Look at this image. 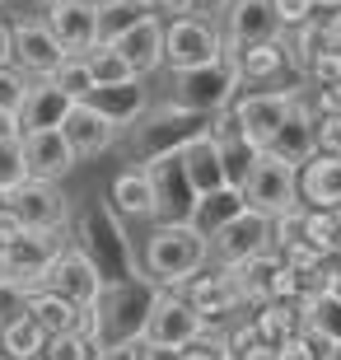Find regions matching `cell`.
Wrapping results in <instances>:
<instances>
[{"instance_id":"obj_1","label":"cell","mask_w":341,"mask_h":360,"mask_svg":"<svg viewBox=\"0 0 341 360\" xmlns=\"http://www.w3.org/2000/svg\"><path fill=\"white\" fill-rule=\"evenodd\" d=\"M70 234H75V248L98 267L103 281H136V276H145L141 253H136L131 239H127V220H122L103 197L79 201L75 220H70Z\"/></svg>"},{"instance_id":"obj_2","label":"cell","mask_w":341,"mask_h":360,"mask_svg":"<svg viewBox=\"0 0 341 360\" xmlns=\"http://www.w3.org/2000/svg\"><path fill=\"white\" fill-rule=\"evenodd\" d=\"M159 285L150 276H136V281H108L103 295L94 300V342L103 351H117V347H141L145 337V323L159 304Z\"/></svg>"},{"instance_id":"obj_3","label":"cell","mask_w":341,"mask_h":360,"mask_svg":"<svg viewBox=\"0 0 341 360\" xmlns=\"http://www.w3.org/2000/svg\"><path fill=\"white\" fill-rule=\"evenodd\" d=\"M141 267L159 290L178 295L197 271L210 267V239L197 225H155L141 248Z\"/></svg>"},{"instance_id":"obj_4","label":"cell","mask_w":341,"mask_h":360,"mask_svg":"<svg viewBox=\"0 0 341 360\" xmlns=\"http://www.w3.org/2000/svg\"><path fill=\"white\" fill-rule=\"evenodd\" d=\"M206 131H210V117L187 112V108H178L169 98V103H150V112L127 131V150H131V160L141 164V169H150V164H159V160L183 155V150Z\"/></svg>"},{"instance_id":"obj_5","label":"cell","mask_w":341,"mask_h":360,"mask_svg":"<svg viewBox=\"0 0 341 360\" xmlns=\"http://www.w3.org/2000/svg\"><path fill=\"white\" fill-rule=\"evenodd\" d=\"M238 94H243V80H238L234 56H220L197 70H169V98L187 112H201V117L229 112Z\"/></svg>"},{"instance_id":"obj_6","label":"cell","mask_w":341,"mask_h":360,"mask_svg":"<svg viewBox=\"0 0 341 360\" xmlns=\"http://www.w3.org/2000/svg\"><path fill=\"white\" fill-rule=\"evenodd\" d=\"M243 201H248V211L257 215H285L300 206V169L295 164H285L281 155H271V150H262L257 155V164L248 169V178H243Z\"/></svg>"},{"instance_id":"obj_7","label":"cell","mask_w":341,"mask_h":360,"mask_svg":"<svg viewBox=\"0 0 341 360\" xmlns=\"http://www.w3.org/2000/svg\"><path fill=\"white\" fill-rule=\"evenodd\" d=\"M224 56V33L220 24L197 19V14H178L164 24V66L169 70H197Z\"/></svg>"},{"instance_id":"obj_8","label":"cell","mask_w":341,"mask_h":360,"mask_svg":"<svg viewBox=\"0 0 341 360\" xmlns=\"http://www.w3.org/2000/svg\"><path fill=\"white\" fill-rule=\"evenodd\" d=\"M295 103H300V89H243L229 112H234L238 131L248 136L257 150H266L276 141V131L290 122Z\"/></svg>"},{"instance_id":"obj_9","label":"cell","mask_w":341,"mask_h":360,"mask_svg":"<svg viewBox=\"0 0 341 360\" xmlns=\"http://www.w3.org/2000/svg\"><path fill=\"white\" fill-rule=\"evenodd\" d=\"M66 253V234H38V229H24L14 243L0 248V276L19 281L28 290H42L47 271L56 267V257Z\"/></svg>"},{"instance_id":"obj_10","label":"cell","mask_w":341,"mask_h":360,"mask_svg":"<svg viewBox=\"0 0 341 360\" xmlns=\"http://www.w3.org/2000/svg\"><path fill=\"white\" fill-rule=\"evenodd\" d=\"M145 174H150V187H155V225H192V220H197L201 192L192 187V178H187L183 155L150 164Z\"/></svg>"},{"instance_id":"obj_11","label":"cell","mask_w":341,"mask_h":360,"mask_svg":"<svg viewBox=\"0 0 341 360\" xmlns=\"http://www.w3.org/2000/svg\"><path fill=\"white\" fill-rule=\"evenodd\" d=\"M210 333V323L201 319L197 309L187 304L183 295H159V304L155 314H150V323H145V337H141V347H164V351H187V347H197L201 337Z\"/></svg>"},{"instance_id":"obj_12","label":"cell","mask_w":341,"mask_h":360,"mask_svg":"<svg viewBox=\"0 0 341 360\" xmlns=\"http://www.w3.org/2000/svg\"><path fill=\"white\" fill-rule=\"evenodd\" d=\"M10 42H14V66L24 70L28 80H47L61 61H66V47L56 42L52 24L42 14H19L10 19Z\"/></svg>"},{"instance_id":"obj_13","label":"cell","mask_w":341,"mask_h":360,"mask_svg":"<svg viewBox=\"0 0 341 360\" xmlns=\"http://www.w3.org/2000/svg\"><path fill=\"white\" fill-rule=\"evenodd\" d=\"M271 248V215H257V211H243L238 220L220 229V234H210V267H224L234 271L243 262H252L257 253Z\"/></svg>"},{"instance_id":"obj_14","label":"cell","mask_w":341,"mask_h":360,"mask_svg":"<svg viewBox=\"0 0 341 360\" xmlns=\"http://www.w3.org/2000/svg\"><path fill=\"white\" fill-rule=\"evenodd\" d=\"M10 206L19 211L28 229H38V234H66L75 211H70V197L61 192V183H38V178H28L19 192H10Z\"/></svg>"},{"instance_id":"obj_15","label":"cell","mask_w":341,"mask_h":360,"mask_svg":"<svg viewBox=\"0 0 341 360\" xmlns=\"http://www.w3.org/2000/svg\"><path fill=\"white\" fill-rule=\"evenodd\" d=\"M178 295H183L187 304L197 309V314L210 323V328H224V319H229V314L248 309V300H243V290H238V281L229 276L224 267H206V271H197V276L187 281Z\"/></svg>"},{"instance_id":"obj_16","label":"cell","mask_w":341,"mask_h":360,"mask_svg":"<svg viewBox=\"0 0 341 360\" xmlns=\"http://www.w3.org/2000/svg\"><path fill=\"white\" fill-rule=\"evenodd\" d=\"M224 56L243 52V47H257V42H281L285 28L276 19L271 0H234L229 14H224Z\"/></svg>"},{"instance_id":"obj_17","label":"cell","mask_w":341,"mask_h":360,"mask_svg":"<svg viewBox=\"0 0 341 360\" xmlns=\"http://www.w3.org/2000/svg\"><path fill=\"white\" fill-rule=\"evenodd\" d=\"M42 19L52 24L66 56H89L98 47V0H61V5H47Z\"/></svg>"},{"instance_id":"obj_18","label":"cell","mask_w":341,"mask_h":360,"mask_svg":"<svg viewBox=\"0 0 341 360\" xmlns=\"http://www.w3.org/2000/svg\"><path fill=\"white\" fill-rule=\"evenodd\" d=\"M103 285L108 281L98 276V267H94L89 257L79 253L75 243H66V253L56 257V267L47 271V281H42V290H56V295H66L75 309H84V304H94L98 295H103Z\"/></svg>"},{"instance_id":"obj_19","label":"cell","mask_w":341,"mask_h":360,"mask_svg":"<svg viewBox=\"0 0 341 360\" xmlns=\"http://www.w3.org/2000/svg\"><path fill=\"white\" fill-rule=\"evenodd\" d=\"M70 108H75V98H70L66 89L56 80H33V89H28V103L24 112H19V136H33V131H61L70 117Z\"/></svg>"},{"instance_id":"obj_20","label":"cell","mask_w":341,"mask_h":360,"mask_svg":"<svg viewBox=\"0 0 341 360\" xmlns=\"http://www.w3.org/2000/svg\"><path fill=\"white\" fill-rule=\"evenodd\" d=\"M61 136L70 141V150H75L79 160H98V155H108V150L117 146L122 131L98 112V108L75 103V108H70V117H66V127H61Z\"/></svg>"},{"instance_id":"obj_21","label":"cell","mask_w":341,"mask_h":360,"mask_svg":"<svg viewBox=\"0 0 341 360\" xmlns=\"http://www.w3.org/2000/svg\"><path fill=\"white\" fill-rule=\"evenodd\" d=\"M24 155H28V178H38V183H61V178L79 164V155L70 150V141L61 131L24 136Z\"/></svg>"},{"instance_id":"obj_22","label":"cell","mask_w":341,"mask_h":360,"mask_svg":"<svg viewBox=\"0 0 341 360\" xmlns=\"http://www.w3.org/2000/svg\"><path fill=\"white\" fill-rule=\"evenodd\" d=\"M271 155H281L285 164H295V169H304V164L318 155V117H314V108H309V98L300 94V103H295V112H290V122L276 131Z\"/></svg>"},{"instance_id":"obj_23","label":"cell","mask_w":341,"mask_h":360,"mask_svg":"<svg viewBox=\"0 0 341 360\" xmlns=\"http://www.w3.org/2000/svg\"><path fill=\"white\" fill-rule=\"evenodd\" d=\"M89 108H98L117 131H131L136 122L150 112V89H145V80H127V84H108V89H94L89 98H84Z\"/></svg>"},{"instance_id":"obj_24","label":"cell","mask_w":341,"mask_h":360,"mask_svg":"<svg viewBox=\"0 0 341 360\" xmlns=\"http://www.w3.org/2000/svg\"><path fill=\"white\" fill-rule=\"evenodd\" d=\"M300 201L314 211H341V155H323L300 169Z\"/></svg>"},{"instance_id":"obj_25","label":"cell","mask_w":341,"mask_h":360,"mask_svg":"<svg viewBox=\"0 0 341 360\" xmlns=\"http://www.w3.org/2000/svg\"><path fill=\"white\" fill-rule=\"evenodd\" d=\"M108 206L122 215V220H155V187H150V174L141 164L136 169H122L108 187Z\"/></svg>"},{"instance_id":"obj_26","label":"cell","mask_w":341,"mask_h":360,"mask_svg":"<svg viewBox=\"0 0 341 360\" xmlns=\"http://www.w3.org/2000/svg\"><path fill=\"white\" fill-rule=\"evenodd\" d=\"M112 47L131 61V70L141 75V80H150V75L164 66V19H159V14H150L145 24H136L131 33H127L122 42H112Z\"/></svg>"},{"instance_id":"obj_27","label":"cell","mask_w":341,"mask_h":360,"mask_svg":"<svg viewBox=\"0 0 341 360\" xmlns=\"http://www.w3.org/2000/svg\"><path fill=\"white\" fill-rule=\"evenodd\" d=\"M183 164H187V178H192V187H197L201 197H206V192H220V187H229L220 141H215L210 131H206V136H197V141L183 150Z\"/></svg>"},{"instance_id":"obj_28","label":"cell","mask_w":341,"mask_h":360,"mask_svg":"<svg viewBox=\"0 0 341 360\" xmlns=\"http://www.w3.org/2000/svg\"><path fill=\"white\" fill-rule=\"evenodd\" d=\"M234 66H238L243 89H262V84H271V80L285 75L290 61H285V47H281V42H257V47L234 52Z\"/></svg>"},{"instance_id":"obj_29","label":"cell","mask_w":341,"mask_h":360,"mask_svg":"<svg viewBox=\"0 0 341 360\" xmlns=\"http://www.w3.org/2000/svg\"><path fill=\"white\" fill-rule=\"evenodd\" d=\"M150 14H155L150 0H98V42H103V47L122 42L136 24H145Z\"/></svg>"},{"instance_id":"obj_30","label":"cell","mask_w":341,"mask_h":360,"mask_svg":"<svg viewBox=\"0 0 341 360\" xmlns=\"http://www.w3.org/2000/svg\"><path fill=\"white\" fill-rule=\"evenodd\" d=\"M248 211V201H243V187H220V192H206V197H201V206H197V220H192V225L201 229V234H220L224 225H229V220H238V215Z\"/></svg>"},{"instance_id":"obj_31","label":"cell","mask_w":341,"mask_h":360,"mask_svg":"<svg viewBox=\"0 0 341 360\" xmlns=\"http://www.w3.org/2000/svg\"><path fill=\"white\" fill-rule=\"evenodd\" d=\"M252 328H257V342H266V347H285L290 337L304 328V309L271 300V304L252 309Z\"/></svg>"},{"instance_id":"obj_32","label":"cell","mask_w":341,"mask_h":360,"mask_svg":"<svg viewBox=\"0 0 341 360\" xmlns=\"http://www.w3.org/2000/svg\"><path fill=\"white\" fill-rule=\"evenodd\" d=\"M75 314H79V309L70 304L66 295H56V290H33V300H28V319L38 323L47 337L75 333Z\"/></svg>"},{"instance_id":"obj_33","label":"cell","mask_w":341,"mask_h":360,"mask_svg":"<svg viewBox=\"0 0 341 360\" xmlns=\"http://www.w3.org/2000/svg\"><path fill=\"white\" fill-rule=\"evenodd\" d=\"M304 333L318 337L323 347H337L341 342V295L337 290H323L304 304Z\"/></svg>"},{"instance_id":"obj_34","label":"cell","mask_w":341,"mask_h":360,"mask_svg":"<svg viewBox=\"0 0 341 360\" xmlns=\"http://www.w3.org/2000/svg\"><path fill=\"white\" fill-rule=\"evenodd\" d=\"M42 351H47V333L28 314L0 328V360H42Z\"/></svg>"},{"instance_id":"obj_35","label":"cell","mask_w":341,"mask_h":360,"mask_svg":"<svg viewBox=\"0 0 341 360\" xmlns=\"http://www.w3.org/2000/svg\"><path fill=\"white\" fill-rule=\"evenodd\" d=\"M84 61H89L94 89H108V84H127V80H141V75L131 70V61H127V56H122L117 47H103V42H98V47H94V52L84 56Z\"/></svg>"},{"instance_id":"obj_36","label":"cell","mask_w":341,"mask_h":360,"mask_svg":"<svg viewBox=\"0 0 341 360\" xmlns=\"http://www.w3.org/2000/svg\"><path fill=\"white\" fill-rule=\"evenodd\" d=\"M28 183V155H24V136L0 141V192H19Z\"/></svg>"},{"instance_id":"obj_37","label":"cell","mask_w":341,"mask_h":360,"mask_svg":"<svg viewBox=\"0 0 341 360\" xmlns=\"http://www.w3.org/2000/svg\"><path fill=\"white\" fill-rule=\"evenodd\" d=\"M98 356H103V347H98L94 337H84V333L47 337V351H42V360H98Z\"/></svg>"},{"instance_id":"obj_38","label":"cell","mask_w":341,"mask_h":360,"mask_svg":"<svg viewBox=\"0 0 341 360\" xmlns=\"http://www.w3.org/2000/svg\"><path fill=\"white\" fill-rule=\"evenodd\" d=\"M47 80H56L61 89L70 94V98H75V103H84V98L94 94V75H89V61H84V56H66V61H61Z\"/></svg>"},{"instance_id":"obj_39","label":"cell","mask_w":341,"mask_h":360,"mask_svg":"<svg viewBox=\"0 0 341 360\" xmlns=\"http://www.w3.org/2000/svg\"><path fill=\"white\" fill-rule=\"evenodd\" d=\"M28 89H33V80H28L19 66H0V108L5 112H24V103H28Z\"/></svg>"},{"instance_id":"obj_40","label":"cell","mask_w":341,"mask_h":360,"mask_svg":"<svg viewBox=\"0 0 341 360\" xmlns=\"http://www.w3.org/2000/svg\"><path fill=\"white\" fill-rule=\"evenodd\" d=\"M28 300H33V290H28V285H19V281H10V276H0V328H5V323H14V319H24V314H28Z\"/></svg>"},{"instance_id":"obj_41","label":"cell","mask_w":341,"mask_h":360,"mask_svg":"<svg viewBox=\"0 0 341 360\" xmlns=\"http://www.w3.org/2000/svg\"><path fill=\"white\" fill-rule=\"evenodd\" d=\"M271 10H276V19H281L285 33H295V28H304V24H314V19H318L314 0H271Z\"/></svg>"},{"instance_id":"obj_42","label":"cell","mask_w":341,"mask_h":360,"mask_svg":"<svg viewBox=\"0 0 341 360\" xmlns=\"http://www.w3.org/2000/svg\"><path fill=\"white\" fill-rule=\"evenodd\" d=\"M304 84H341V52L337 47L314 56V66L304 70Z\"/></svg>"},{"instance_id":"obj_43","label":"cell","mask_w":341,"mask_h":360,"mask_svg":"<svg viewBox=\"0 0 341 360\" xmlns=\"http://www.w3.org/2000/svg\"><path fill=\"white\" fill-rule=\"evenodd\" d=\"M314 117H341V84H309L304 89Z\"/></svg>"},{"instance_id":"obj_44","label":"cell","mask_w":341,"mask_h":360,"mask_svg":"<svg viewBox=\"0 0 341 360\" xmlns=\"http://www.w3.org/2000/svg\"><path fill=\"white\" fill-rule=\"evenodd\" d=\"M318 150L341 155V117H318Z\"/></svg>"},{"instance_id":"obj_45","label":"cell","mask_w":341,"mask_h":360,"mask_svg":"<svg viewBox=\"0 0 341 360\" xmlns=\"http://www.w3.org/2000/svg\"><path fill=\"white\" fill-rule=\"evenodd\" d=\"M24 229H28V225L19 220V211H14V206H0V248H5V243H14Z\"/></svg>"},{"instance_id":"obj_46","label":"cell","mask_w":341,"mask_h":360,"mask_svg":"<svg viewBox=\"0 0 341 360\" xmlns=\"http://www.w3.org/2000/svg\"><path fill=\"white\" fill-rule=\"evenodd\" d=\"M229 5H234V0H192V14H197V19H210V24H220L224 14H229Z\"/></svg>"},{"instance_id":"obj_47","label":"cell","mask_w":341,"mask_h":360,"mask_svg":"<svg viewBox=\"0 0 341 360\" xmlns=\"http://www.w3.org/2000/svg\"><path fill=\"white\" fill-rule=\"evenodd\" d=\"M0 66H14V42H10V19L0 14Z\"/></svg>"},{"instance_id":"obj_48","label":"cell","mask_w":341,"mask_h":360,"mask_svg":"<svg viewBox=\"0 0 341 360\" xmlns=\"http://www.w3.org/2000/svg\"><path fill=\"white\" fill-rule=\"evenodd\" d=\"M159 14H169V19H178V14H192V0H150Z\"/></svg>"},{"instance_id":"obj_49","label":"cell","mask_w":341,"mask_h":360,"mask_svg":"<svg viewBox=\"0 0 341 360\" xmlns=\"http://www.w3.org/2000/svg\"><path fill=\"white\" fill-rule=\"evenodd\" d=\"M234 360H276V347H266V342H252V347L238 351Z\"/></svg>"},{"instance_id":"obj_50","label":"cell","mask_w":341,"mask_h":360,"mask_svg":"<svg viewBox=\"0 0 341 360\" xmlns=\"http://www.w3.org/2000/svg\"><path fill=\"white\" fill-rule=\"evenodd\" d=\"M14 136H19V117L0 108V141H14Z\"/></svg>"},{"instance_id":"obj_51","label":"cell","mask_w":341,"mask_h":360,"mask_svg":"<svg viewBox=\"0 0 341 360\" xmlns=\"http://www.w3.org/2000/svg\"><path fill=\"white\" fill-rule=\"evenodd\" d=\"M136 356H141V360H178L183 351H164V347H136Z\"/></svg>"},{"instance_id":"obj_52","label":"cell","mask_w":341,"mask_h":360,"mask_svg":"<svg viewBox=\"0 0 341 360\" xmlns=\"http://www.w3.org/2000/svg\"><path fill=\"white\" fill-rule=\"evenodd\" d=\"M98 360H141V356H136V347H117V351H103Z\"/></svg>"},{"instance_id":"obj_53","label":"cell","mask_w":341,"mask_h":360,"mask_svg":"<svg viewBox=\"0 0 341 360\" xmlns=\"http://www.w3.org/2000/svg\"><path fill=\"white\" fill-rule=\"evenodd\" d=\"M328 24H332V47H337V52H341V14H332Z\"/></svg>"},{"instance_id":"obj_54","label":"cell","mask_w":341,"mask_h":360,"mask_svg":"<svg viewBox=\"0 0 341 360\" xmlns=\"http://www.w3.org/2000/svg\"><path fill=\"white\" fill-rule=\"evenodd\" d=\"M318 10H328V14H341V0H314Z\"/></svg>"},{"instance_id":"obj_55","label":"cell","mask_w":341,"mask_h":360,"mask_svg":"<svg viewBox=\"0 0 341 360\" xmlns=\"http://www.w3.org/2000/svg\"><path fill=\"white\" fill-rule=\"evenodd\" d=\"M323 360H341V342H337V347H328V351H323Z\"/></svg>"},{"instance_id":"obj_56","label":"cell","mask_w":341,"mask_h":360,"mask_svg":"<svg viewBox=\"0 0 341 360\" xmlns=\"http://www.w3.org/2000/svg\"><path fill=\"white\" fill-rule=\"evenodd\" d=\"M332 290H337V295H341V271H337V276H332Z\"/></svg>"},{"instance_id":"obj_57","label":"cell","mask_w":341,"mask_h":360,"mask_svg":"<svg viewBox=\"0 0 341 360\" xmlns=\"http://www.w3.org/2000/svg\"><path fill=\"white\" fill-rule=\"evenodd\" d=\"M42 5H61V0H42Z\"/></svg>"},{"instance_id":"obj_58","label":"cell","mask_w":341,"mask_h":360,"mask_svg":"<svg viewBox=\"0 0 341 360\" xmlns=\"http://www.w3.org/2000/svg\"><path fill=\"white\" fill-rule=\"evenodd\" d=\"M0 5H5V0H0Z\"/></svg>"}]
</instances>
